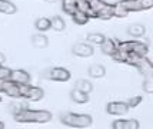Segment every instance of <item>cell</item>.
<instances>
[{
    "instance_id": "cell-8",
    "label": "cell",
    "mask_w": 153,
    "mask_h": 129,
    "mask_svg": "<svg viewBox=\"0 0 153 129\" xmlns=\"http://www.w3.org/2000/svg\"><path fill=\"white\" fill-rule=\"evenodd\" d=\"M72 52L77 57H90L94 53V49L93 45H90L89 42H86V43H74L73 48H72Z\"/></svg>"
},
{
    "instance_id": "cell-12",
    "label": "cell",
    "mask_w": 153,
    "mask_h": 129,
    "mask_svg": "<svg viewBox=\"0 0 153 129\" xmlns=\"http://www.w3.org/2000/svg\"><path fill=\"white\" fill-rule=\"evenodd\" d=\"M10 81L16 82V83H19V85H26V83H30V75L27 73L26 70L16 69V70H12Z\"/></svg>"
},
{
    "instance_id": "cell-33",
    "label": "cell",
    "mask_w": 153,
    "mask_h": 129,
    "mask_svg": "<svg viewBox=\"0 0 153 129\" xmlns=\"http://www.w3.org/2000/svg\"><path fill=\"white\" fill-rule=\"evenodd\" d=\"M3 128H4V123H3V122H0V129H3Z\"/></svg>"
},
{
    "instance_id": "cell-21",
    "label": "cell",
    "mask_w": 153,
    "mask_h": 129,
    "mask_svg": "<svg viewBox=\"0 0 153 129\" xmlns=\"http://www.w3.org/2000/svg\"><path fill=\"white\" fill-rule=\"evenodd\" d=\"M72 20L76 23V25H80V26H83V25H86L87 22L90 20V17L87 16L85 12H82V10H76L73 14H72Z\"/></svg>"
},
{
    "instance_id": "cell-4",
    "label": "cell",
    "mask_w": 153,
    "mask_h": 129,
    "mask_svg": "<svg viewBox=\"0 0 153 129\" xmlns=\"http://www.w3.org/2000/svg\"><path fill=\"white\" fill-rule=\"evenodd\" d=\"M20 93H22V99L34 101V102L40 101V99L45 96L43 89L39 88V86H33V85H30V83L20 85Z\"/></svg>"
},
{
    "instance_id": "cell-24",
    "label": "cell",
    "mask_w": 153,
    "mask_h": 129,
    "mask_svg": "<svg viewBox=\"0 0 153 129\" xmlns=\"http://www.w3.org/2000/svg\"><path fill=\"white\" fill-rule=\"evenodd\" d=\"M74 88L82 90V92H85V93H92V90H93V85L90 83L89 81H85V79H80V81H76L74 83Z\"/></svg>"
},
{
    "instance_id": "cell-22",
    "label": "cell",
    "mask_w": 153,
    "mask_h": 129,
    "mask_svg": "<svg viewBox=\"0 0 153 129\" xmlns=\"http://www.w3.org/2000/svg\"><path fill=\"white\" fill-rule=\"evenodd\" d=\"M27 108H29V105L25 101H16V102H12L9 105V110H10L12 115H16V113H19V112H22V110H25Z\"/></svg>"
},
{
    "instance_id": "cell-10",
    "label": "cell",
    "mask_w": 153,
    "mask_h": 129,
    "mask_svg": "<svg viewBox=\"0 0 153 129\" xmlns=\"http://www.w3.org/2000/svg\"><path fill=\"white\" fill-rule=\"evenodd\" d=\"M134 68L137 69L143 76L153 75V63L147 59L146 56H140L139 59L136 60V63H134Z\"/></svg>"
},
{
    "instance_id": "cell-29",
    "label": "cell",
    "mask_w": 153,
    "mask_h": 129,
    "mask_svg": "<svg viewBox=\"0 0 153 129\" xmlns=\"http://www.w3.org/2000/svg\"><path fill=\"white\" fill-rule=\"evenodd\" d=\"M142 88L146 93H153V75L145 76L143 83H142Z\"/></svg>"
},
{
    "instance_id": "cell-23",
    "label": "cell",
    "mask_w": 153,
    "mask_h": 129,
    "mask_svg": "<svg viewBox=\"0 0 153 129\" xmlns=\"http://www.w3.org/2000/svg\"><path fill=\"white\" fill-rule=\"evenodd\" d=\"M34 26H36V29L39 32H47L49 29H52V22L47 17H39L37 20L34 22Z\"/></svg>"
},
{
    "instance_id": "cell-1",
    "label": "cell",
    "mask_w": 153,
    "mask_h": 129,
    "mask_svg": "<svg viewBox=\"0 0 153 129\" xmlns=\"http://www.w3.org/2000/svg\"><path fill=\"white\" fill-rule=\"evenodd\" d=\"M13 118L20 123H46L52 119V113L49 110H32L27 108L13 115Z\"/></svg>"
},
{
    "instance_id": "cell-34",
    "label": "cell",
    "mask_w": 153,
    "mask_h": 129,
    "mask_svg": "<svg viewBox=\"0 0 153 129\" xmlns=\"http://www.w3.org/2000/svg\"><path fill=\"white\" fill-rule=\"evenodd\" d=\"M49 3H54V1H57V0H47Z\"/></svg>"
},
{
    "instance_id": "cell-18",
    "label": "cell",
    "mask_w": 153,
    "mask_h": 129,
    "mask_svg": "<svg viewBox=\"0 0 153 129\" xmlns=\"http://www.w3.org/2000/svg\"><path fill=\"white\" fill-rule=\"evenodd\" d=\"M70 99H72L74 103H86L87 101H89V95L74 88L73 90H72V93H70Z\"/></svg>"
},
{
    "instance_id": "cell-2",
    "label": "cell",
    "mask_w": 153,
    "mask_h": 129,
    "mask_svg": "<svg viewBox=\"0 0 153 129\" xmlns=\"http://www.w3.org/2000/svg\"><path fill=\"white\" fill-rule=\"evenodd\" d=\"M60 122L65 126L69 128H76V129H83L89 128L93 119L90 115H85V113H73V112H63L60 113Z\"/></svg>"
},
{
    "instance_id": "cell-3",
    "label": "cell",
    "mask_w": 153,
    "mask_h": 129,
    "mask_svg": "<svg viewBox=\"0 0 153 129\" xmlns=\"http://www.w3.org/2000/svg\"><path fill=\"white\" fill-rule=\"evenodd\" d=\"M90 4L93 7L94 13H96V19L109 20V19L114 17V4H110L105 0H90Z\"/></svg>"
},
{
    "instance_id": "cell-7",
    "label": "cell",
    "mask_w": 153,
    "mask_h": 129,
    "mask_svg": "<svg viewBox=\"0 0 153 129\" xmlns=\"http://www.w3.org/2000/svg\"><path fill=\"white\" fill-rule=\"evenodd\" d=\"M47 79L50 81H54V82H67L70 79L72 73L65 68H52L50 70H47Z\"/></svg>"
},
{
    "instance_id": "cell-28",
    "label": "cell",
    "mask_w": 153,
    "mask_h": 129,
    "mask_svg": "<svg viewBox=\"0 0 153 129\" xmlns=\"http://www.w3.org/2000/svg\"><path fill=\"white\" fill-rule=\"evenodd\" d=\"M127 56H129V52H125V50H120V49H117V50L112 54V59H113V60H116V62H119V63H126Z\"/></svg>"
},
{
    "instance_id": "cell-17",
    "label": "cell",
    "mask_w": 153,
    "mask_h": 129,
    "mask_svg": "<svg viewBox=\"0 0 153 129\" xmlns=\"http://www.w3.org/2000/svg\"><path fill=\"white\" fill-rule=\"evenodd\" d=\"M87 72H89V76L94 78V79H100V78H103L106 75V69H105L103 65H92Z\"/></svg>"
},
{
    "instance_id": "cell-30",
    "label": "cell",
    "mask_w": 153,
    "mask_h": 129,
    "mask_svg": "<svg viewBox=\"0 0 153 129\" xmlns=\"http://www.w3.org/2000/svg\"><path fill=\"white\" fill-rule=\"evenodd\" d=\"M10 75H12V69L6 68L3 65H0V81H7L10 79Z\"/></svg>"
},
{
    "instance_id": "cell-14",
    "label": "cell",
    "mask_w": 153,
    "mask_h": 129,
    "mask_svg": "<svg viewBox=\"0 0 153 129\" xmlns=\"http://www.w3.org/2000/svg\"><path fill=\"white\" fill-rule=\"evenodd\" d=\"M132 43V52L139 56H146L149 53V45L146 42H140V40H130Z\"/></svg>"
},
{
    "instance_id": "cell-19",
    "label": "cell",
    "mask_w": 153,
    "mask_h": 129,
    "mask_svg": "<svg viewBox=\"0 0 153 129\" xmlns=\"http://www.w3.org/2000/svg\"><path fill=\"white\" fill-rule=\"evenodd\" d=\"M16 12H17L16 4H13V3H12V1H9V0H0V13L14 14Z\"/></svg>"
},
{
    "instance_id": "cell-20",
    "label": "cell",
    "mask_w": 153,
    "mask_h": 129,
    "mask_svg": "<svg viewBox=\"0 0 153 129\" xmlns=\"http://www.w3.org/2000/svg\"><path fill=\"white\" fill-rule=\"evenodd\" d=\"M62 9L66 14L72 16L77 10V1L76 0H62Z\"/></svg>"
},
{
    "instance_id": "cell-26",
    "label": "cell",
    "mask_w": 153,
    "mask_h": 129,
    "mask_svg": "<svg viewBox=\"0 0 153 129\" xmlns=\"http://www.w3.org/2000/svg\"><path fill=\"white\" fill-rule=\"evenodd\" d=\"M50 22H52V29L53 30H56V32H62L63 29H65V20L60 17V16H53L52 19H50Z\"/></svg>"
},
{
    "instance_id": "cell-27",
    "label": "cell",
    "mask_w": 153,
    "mask_h": 129,
    "mask_svg": "<svg viewBox=\"0 0 153 129\" xmlns=\"http://www.w3.org/2000/svg\"><path fill=\"white\" fill-rule=\"evenodd\" d=\"M113 13H114V17H126L127 14H129V10L120 1H117V3H114Z\"/></svg>"
},
{
    "instance_id": "cell-32",
    "label": "cell",
    "mask_w": 153,
    "mask_h": 129,
    "mask_svg": "<svg viewBox=\"0 0 153 129\" xmlns=\"http://www.w3.org/2000/svg\"><path fill=\"white\" fill-rule=\"evenodd\" d=\"M4 62H6V57H4V54L0 53V65H3Z\"/></svg>"
},
{
    "instance_id": "cell-31",
    "label": "cell",
    "mask_w": 153,
    "mask_h": 129,
    "mask_svg": "<svg viewBox=\"0 0 153 129\" xmlns=\"http://www.w3.org/2000/svg\"><path fill=\"white\" fill-rule=\"evenodd\" d=\"M142 102V96H133V98H130L129 101H127V105H129V108H136L137 105H140Z\"/></svg>"
},
{
    "instance_id": "cell-5",
    "label": "cell",
    "mask_w": 153,
    "mask_h": 129,
    "mask_svg": "<svg viewBox=\"0 0 153 129\" xmlns=\"http://www.w3.org/2000/svg\"><path fill=\"white\" fill-rule=\"evenodd\" d=\"M120 3L130 12H142L153 7V0H120Z\"/></svg>"
},
{
    "instance_id": "cell-13",
    "label": "cell",
    "mask_w": 153,
    "mask_h": 129,
    "mask_svg": "<svg viewBox=\"0 0 153 129\" xmlns=\"http://www.w3.org/2000/svg\"><path fill=\"white\" fill-rule=\"evenodd\" d=\"M100 49H102V53L107 54V56H112V54L117 50V40L114 39H105V42L100 45Z\"/></svg>"
},
{
    "instance_id": "cell-16",
    "label": "cell",
    "mask_w": 153,
    "mask_h": 129,
    "mask_svg": "<svg viewBox=\"0 0 153 129\" xmlns=\"http://www.w3.org/2000/svg\"><path fill=\"white\" fill-rule=\"evenodd\" d=\"M32 45L37 49H45L49 45V39H47V36H45V34H42V33L33 34L32 36Z\"/></svg>"
},
{
    "instance_id": "cell-9",
    "label": "cell",
    "mask_w": 153,
    "mask_h": 129,
    "mask_svg": "<svg viewBox=\"0 0 153 129\" xmlns=\"http://www.w3.org/2000/svg\"><path fill=\"white\" fill-rule=\"evenodd\" d=\"M129 105L127 102H120V101H116V102H109L106 106V112L109 115H114V116H120L125 115L129 112Z\"/></svg>"
},
{
    "instance_id": "cell-6",
    "label": "cell",
    "mask_w": 153,
    "mask_h": 129,
    "mask_svg": "<svg viewBox=\"0 0 153 129\" xmlns=\"http://www.w3.org/2000/svg\"><path fill=\"white\" fill-rule=\"evenodd\" d=\"M1 93L14 98V99H22V93H20V85L16 82L10 81H1Z\"/></svg>"
},
{
    "instance_id": "cell-11",
    "label": "cell",
    "mask_w": 153,
    "mask_h": 129,
    "mask_svg": "<svg viewBox=\"0 0 153 129\" xmlns=\"http://www.w3.org/2000/svg\"><path fill=\"white\" fill-rule=\"evenodd\" d=\"M113 129H139L140 125L136 119H119L112 123Z\"/></svg>"
},
{
    "instance_id": "cell-15",
    "label": "cell",
    "mask_w": 153,
    "mask_h": 129,
    "mask_svg": "<svg viewBox=\"0 0 153 129\" xmlns=\"http://www.w3.org/2000/svg\"><path fill=\"white\" fill-rule=\"evenodd\" d=\"M127 33L130 34L132 37H134V39H140L146 33V27L143 26V25L134 23V25H130V26L127 27Z\"/></svg>"
},
{
    "instance_id": "cell-25",
    "label": "cell",
    "mask_w": 153,
    "mask_h": 129,
    "mask_svg": "<svg viewBox=\"0 0 153 129\" xmlns=\"http://www.w3.org/2000/svg\"><path fill=\"white\" fill-rule=\"evenodd\" d=\"M105 36L102 33H89L86 36V40L90 43V45H97V46H100L103 42H105Z\"/></svg>"
}]
</instances>
